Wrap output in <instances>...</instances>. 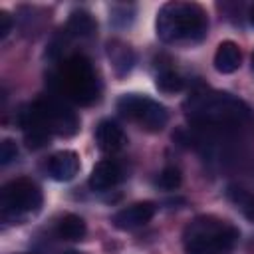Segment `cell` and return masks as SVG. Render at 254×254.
Masks as SVG:
<instances>
[{
  "label": "cell",
  "mask_w": 254,
  "mask_h": 254,
  "mask_svg": "<svg viewBox=\"0 0 254 254\" xmlns=\"http://www.w3.org/2000/svg\"><path fill=\"white\" fill-rule=\"evenodd\" d=\"M187 113L194 125L218 131L252 123L248 105L230 93H196L187 101Z\"/></svg>",
  "instance_id": "6da1fadb"
},
{
  "label": "cell",
  "mask_w": 254,
  "mask_h": 254,
  "mask_svg": "<svg viewBox=\"0 0 254 254\" xmlns=\"http://www.w3.org/2000/svg\"><path fill=\"white\" fill-rule=\"evenodd\" d=\"M238 228L216 216H196L183 234L187 254H230L238 242Z\"/></svg>",
  "instance_id": "7a4b0ae2"
},
{
  "label": "cell",
  "mask_w": 254,
  "mask_h": 254,
  "mask_svg": "<svg viewBox=\"0 0 254 254\" xmlns=\"http://www.w3.org/2000/svg\"><path fill=\"white\" fill-rule=\"evenodd\" d=\"M206 28L204 10L192 2H167L157 14V36L163 42H196Z\"/></svg>",
  "instance_id": "3957f363"
},
{
  "label": "cell",
  "mask_w": 254,
  "mask_h": 254,
  "mask_svg": "<svg viewBox=\"0 0 254 254\" xmlns=\"http://www.w3.org/2000/svg\"><path fill=\"white\" fill-rule=\"evenodd\" d=\"M117 109L123 117L137 121L147 131H161L169 119L167 109L161 103H157L145 95H137V93L123 95L117 101Z\"/></svg>",
  "instance_id": "277c9868"
},
{
  "label": "cell",
  "mask_w": 254,
  "mask_h": 254,
  "mask_svg": "<svg viewBox=\"0 0 254 254\" xmlns=\"http://www.w3.org/2000/svg\"><path fill=\"white\" fill-rule=\"evenodd\" d=\"M42 206V192L38 185L28 179H16L2 189V214L22 216L28 212H36Z\"/></svg>",
  "instance_id": "5b68a950"
},
{
  "label": "cell",
  "mask_w": 254,
  "mask_h": 254,
  "mask_svg": "<svg viewBox=\"0 0 254 254\" xmlns=\"http://www.w3.org/2000/svg\"><path fill=\"white\" fill-rule=\"evenodd\" d=\"M65 83L69 93L81 101V103H89L97 97V89H95V77L91 71V65L85 58L75 56L73 60L67 62L65 67Z\"/></svg>",
  "instance_id": "8992f818"
},
{
  "label": "cell",
  "mask_w": 254,
  "mask_h": 254,
  "mask_svg": "<svg viewBox=\"0 0 254 254\" xmlns=\"http://www.w3.org/2000/svg\"><path fill=\"white\" fill-rule=\"evenodd\" d=\"M155 214V204L153 202H135L129 204L125 208H121L119 212H115L113 216V224L121 230H133L137 226L147 224Z\"/></svg>",
  "instance_id": "52a82bcc"
},
{
  "label": "cell",
  "mask_w": 254,
  "mask_h": 254,
  "mask_svg": "<svg viewBox=\"0 0 254 254\" xmlns=\"http://www.w3.org/2000/svg\"><path fill=\"white\" fill-rule=\"evenodd\" d=\"M42 107H44L46 121L52 131H56L60 135H73L77 131V119L67 107H64L56 101H42Z\"/></svg>",
  "instance_id": "ba28073f"
},
{
  "label": "cell",
  "mask_w": 254,
  "mask_h": 254,
  "mask_svg": "<svg viewBox=\"0 0 254 254\" xmlns=\"http://www.w3.org/2000/svg\"><path fill=\"white\" fill-rule=\"evenodd\" d=\"M79 171V157L73 151H58L48 159V175L54 181H71Z\"/></svg>",
  "instance_id": "9c48e42d"
},
{
  "label": "cell",
  "mask_w": 254,
  "mask_h": 254,
  "mask_svg": "<svg viewBox=\"0 0 254 254\" xmlns=\"http://www.w3.org/2000/svg\"><path fill=\"white\" fill-rule=\"evenodd\" d=\"M95 143L103 153H115L127 143V139H125L123 129L115 121L103 119L95 127Z\"/></svg>",
  "instance_id": "30bf717a"
},
{
  "label": "cell",
  "mask_w": 254,
  "mask_h": 254,
  "mask_svg": "<svg viewBox=\"0 0 254 254\" xmlns=\"http://www.w3.org/2000/svg\"><path fill=\"white\" fill-rule=\"evenodd\" d=\"M119 181H121V169L111 159L99 161L89 175V187L93 190H107V189L115 187Z\"/></svg>",
  "instance_id": "8fae6325"
},
{
  "label": "cell",
  "mask_w": 254,
  "mask_h": 254,
  "mask_svg": "<svg viewBox=\"0 0 254 254\" xmlns=\"http://www.w3.org/2000/svg\"><path fill=\"white\" fill-rule=\"evenodd\" d=\"M242 54L234 42H222L214 54V67L220 73H232L240 67Z\"/></svg>",
  "instance_id": "7c38bea8"
},
{
  "label": "cell",
  "mask_w": 254,
  "mask_h": 254,
  "mask_svg": "<svg viewBox=\"0 0 254 254\" xmlns=\"http://www.w3.org/2000/svg\"><path fill=\"white\" fill-rule=\"evenodd\" d=\"M107 54L111 58V64H113L117 75H125V73L131 71V67L135 64V56H133V52H131L129 46H125L123 42H117L115 40V42L109 44Z\"/></svg>",
  "instance_id": "4fadbf2b"
},
{
  "label": "cell",
  "mask_w": 254,
  "mask_h": 254,
  "mask_svg": "<svg viewBox=\"0 0 254 254\" xmlns=\"http://www.w3.org/2000/svg\"><path fill=\"white\" fill-rule=\"evenodd\" d=\"M226 196L228 200L242 212V216L246 220H254V194L238 185H230L226 189Z\"/></svg>",
  "instance_id": "5bb4252c"
},
{
  "label": "cell",
  "mask_w": 254,
  "mask_h": 254,
  "mask_svg": "<svg viewBox=\"0 0 254 254\" xmlns=\"http://www.w3.org/2000/svg\"><path fill=\"white\" fill-rule=\"evenodd\" d=\"M67 32H69L71 36H77V38L91 36V34L95 32V20L91 18L89 12H85V10H75V12L69 14Z\"/></svg>",
  "instance_id": "9a60e30c"
},
{
  "label": "cell",
  "mask_w": 254,
  "mask_h": 254,
  "mask_svg": "<svg viewBox=\"0 0 254 254\" xmlns=\"http://www.w3.org/2000/svg\"><path fill=\"white\" fill-rule=\"evenodd\" d=\"M58 236L64 240H81L85 236V222L77 214H65L58 222Z\"/></svg>",
  "instance_id": "2e32d148"
},
{
  "label": "cell",
  "mask_w": 254,
  "mask_h": 254,
  "mask_svg": "<svg viewBox=\"0 0 254 254\" xmlns=\"http://www.w3.org/2000/svg\"><path fill=\"white\" fill-rule=\"evenodd\" d=\"M155 85H157L163 93H175V91H181V89H183L185 81H183V77H181L177 71H173V69H163V71L157 73Z\"/></svg>",
  "instance_id": "e0dca14e"
},
{
  "label": "cell",
  "mask_w": 254,
  "mask_h": 254,
  "mask_svg": "<svg viewBox=\"0 0 254 254\" xmlns=\"http://www.w3.org/2000/svg\"><path fill=\"white\" fill-rule=\"evenodd\" d=\"M157 185L163 190H175V189H179V185H181V171L175 169V167H165L159 173V177H157Z\"/></svg>",
  "instance_id": "ac0fdd59"
},
{
  "label": "cell",
  "mask_w": 254,
  "mask_h": 254,
  "mask_svg": "<svg viewBox=\"0 0 254 254\" xmlns=\"http://www.w3.org/2000/svg\"><path fill=\"white\" fill-rule=\"evenodd\" d=\"M18 157V147L12 139H4L2 145H0V163L2 165H8L12 163L14 159Z\"/></svg>",
  "instance_id": "d6986e66"
},
{
  "label": "cell",
  "mask_w": 254,
  "mask_h": 254,
  "mask_svg": "<svg viewBox=\"0 0 254 254\" xmlns=\"http://www.w3.org/2000/svg\"><path fill=\"white\" fill-rule=\"evenodd\" d=\"M12 30V18L8 12H0V38H6Z\"/></svg>",
  "instance_id": "ffe728a7"
},
{
  "label": "cell",
  "mask_w": 254,
  "mask_h": 254,
  "mask_svg": "<svg viewBox=\"0 0 254 254\" xmlns=\"http://www.w3.org/2000/svg\"><path fill=\"white\" fill-rule=\"evenodd\" d=\"M248 18H250V24L254 26V6L250 8V12H248Z\"/></svg>",
  "instance_id": "44dd1931"
},
{
  "label": "cell",
  "mask_w": 254,
  "mask_h": 254,
  "mask_svg": "<svg viewBox=\"0 0 254 254\" xmlns=\"http://www.w3.org/2000/svg\"><path fill=\"white\" fill-rule=\"evenodd\" d=\"M64 254H79V252H75V250H67V252H64Z\"/></svg>",
  "instance_id": "7402d4cb"
},
{
  "label": "cell",
  "mask_w": 254,
  "mask_h": 254,
  "mask_svg": "<svg viewBox=\"0 0 254 254\" xmlns=\"http://www.w3.org/2000/svg\"><path fill=\"white\" fill-rule=\"evenodd\" d=\"M252 69H254V54H252Z\"/></svg>",
  "instance_id": "603a6c76"
}]
</instances>
